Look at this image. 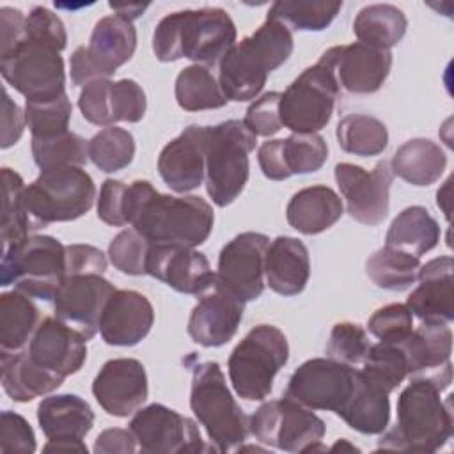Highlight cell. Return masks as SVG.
<instances>
[{"label": "cell", "instance_id": "15", "mask_svg": "<svg viewBox=\"0 0 454 454\" xmlns=\"http://www.w3.org/2000/svg\"><path fill=\"white\" fill-rule=\"evenodd\" d=\"M335 181L346 202L348 215L364 225H380L390 206V186L394 174L388 161L381 160L369 172L353 163L335 165Z\"/></svg>", "mask_w": 454, "mask_h": 454}, {"label": "cell", "instance_id": "59", "mask_svg": "<svg viewBox=\"0 0 454 454\" xmlns=\"http://www.w3.org/2000/svg\"><path fill=\"white\" fill-rule=\"evenodd\" d=\"M23 12L14 7L0 9V55L11 51L25 35Z\"/></svg>", "mask_w": 454, "mask_h": 454}, {"label": "cell", "instance_id": "32", "mask_svg": "<svg viewBox=\"0 0 454 454\" xmlns=\"http://www.w3.org/2000/svg\"><path fill=\"white\" fill-rule=\"evenodd\" d=\"M388 395L385 388L356 371L351 397L339 417L362 434H381L390 420Z\"/></svg>", "mask_w": 454, "mask_h": 454}, {"label": "cell", "instance_id": "7", "mask_svg": "<svg viewBox=\"0 0 454 454\" xmlns=\"http://www.w3.org/2000/svg\"><path fill=\"white\" fill-rule=\"evenodd\" d=\"M257 137L243 124L231 119L206 126V192L209 199L225 207L232 204L248 181V154L255 149Z\"/></svg>", "mask_w": 454, "mask_h": 454}, {"label": "cell", "instance_id": "30", "mask_svg": "<svg viewBox=\"0 0 454 454\" xmlns=\"http://www.w3.org/2000/svg\"><path fill=\"white\" fill-rule=\"evenodd\" d=\"M342 199L326 184H316L296 192L286 207L287 223L307 236L319 234L342 216Z\"/></svg>", "mask_w": 454, "mask_h": 454}, {"label": "cell", "instance_id": "8", "mask_svg": "<svg viewBox=\"0 0 454 454\" xmlns=\"http://www.w3.org/2000/svg\"><path fill=\"white\" fill-rule=\"evenodd\" d=\"M287 360L289 344L284 332L273 325L254 326L236 344L227 362L234 392L247 401L266 399Z\"/></svg>", "mask_w": 454, "mask_h": 454}, {"label": "cell", "instance_id": "60", "mask_svg": "<svg viewBox=\"0 0 454 454\" xmlns=\"http://www.w3.org/2000/svg\"><path fill=\"white\" fill-rule=\"evenodd\" d=\"M257 161L264 177L271 181H284L289 177L282 160V138L262 142L257 151Z\"/></svg>", "mask_w": 454, "mask_h": 454}, {"label": "cell", "instance_id": "28", "mask_svg": "<svg viewBox=\"0 0 454 454\" xmlns=\"http://www.w3.org/2000/svg\"><path fill=\"white\" fill-rule=\"evenodd\" d=\"M310 277L309 250L293 236H277L266 250L264 278L271 291L282 296L300 294Z\"/></svg>", "mask_w": 454, "mask_h": 454}, {"label": "cell", "instance_id": "31", "mask_svg": "<svg viewBox=\"0 0 454 454\" xmlns=\"http://www.w3.org/2000/svg\"><path fill=\"white\" fill-rule=\"evenodd\" d=\"M2 387L5 394L18 403H28L35 397L51 394L62 385V378L39 367L27 349L0 351Z\"/></svg>", "mask_w": 454, "mask_h": 454}, {"label": "cell", "instance_id": "20", "mask_svg": "<svg viewBox=\"0 0 454 454\" xmlns=\"http://www.w3.org/2000/svg\"><path fill=\"white\" fill-rule=\"evenodd\" d=\"M92 395L112 417H128L147 401L149 385L142 362L112 358L103 364L92 381Z\"/></svg>", "mask_w": 454, "mask_h": 454}, {"label": "cell", "instance_id": "42", "mask_svg": "<svg viewBox=\"0 0 454 454\" xmlns=\"http://www.w3.org/2000/svg\"><path fill=\"white\" fill-rule=\"evenodd\" d=\"M32 156L41 170L83 167L89 161V142L73 131L51 138H32Z\"/></svg>", "mask_w": 454, "mask_h": 454}, {"label": "cell", "instance_id": "35", "mask_svg": "<svg viewBox=\"0 0 454 454\" xmlns=\"http://www.w3.org/2000/svg\"><path fill=\"white\" fill-rule=\"evenodd\" d=\"M39 323V309L30 296L18 289L0 294V351L25 349Z\"/></svg>", "mask_w": 454, "mask_h": 454}, {"label": "cell", "instance_id": "25", "mask_svg": "<svg viewBox=\"0 0 454 454\" xmlns=\"http://www.w3.org/2000/svg\"><path fill=\"white\" fill-rule=\"evenodd\" d=\"M158 172L176 193L199 188L206 176V126L192 124L170 140L158 156Z\"/></svg>", "mask_w": 454, "mask_h": 454}, {"label": "cell", "instance_id": "54", "mask_svg": "<svg viewBox=\"0 0 454 454\" xmlns=\"http://www.w3.org/2000/svg\"><path fill=\"white\" fill-rule=\"evenodd\" d=\"M35 434L32 426L25 417L11 410L2 411L0 415V452H35Z\"/></svg>", "mask_w": 454, "mask_h": 454}, {"label": "cell", "instance_id": "49", "mask_svg": "<svg viewBox=\"0 0 454 454\" xmlns=\"http://www.w3.org/2000/svg\"><path fill=\"white\" fill-rule=\"evenodd\" d=\"M147 99L144 89L131 78L112 82L110 89V110L115 122H138L144 119Z\"/></svg>", "mask_w": 454, "mask_h": 454}, {"label": "cell", "instance_id": "27", "mask_svg": "<svg viewBox=\"0 0 454 454\" xmlns=\"http://www.w3.org/2000/svg\"><path fill=\"white\" fill-rule=\"evenodd\" d=\"M454 261L450 255H440L419 268V286L406 300L411 316L422 323L449 325L454 319Z\"/></svg>", "mask_w": 454, "mask_h": 454}, {"label": "cell", "instance_id": "57", "mask_svg": "<svg viewBox=\"0 0 454 454\" xmlns=\"http://www.w3.org/2000/svg\"><path fill=\"white\" fill-rule=\"evenodd\" d=\"M27 126L25 112L11 99L7 90H2V149L14 145Z\"/></svg>", "mask_w": 454, "mask_h": 454}, {"label": "cell", "instance_id": "36", "mask_svg": "<svg viewBox=\"0 0 454 454\" xmlns=\"http://www.w3.org/2000/svg\"><path fill=\"white\" fill-rule=\"evenodd\" d=\"M406 14L392 4H371L358 11L353 32L358 43L390 50L406 34Z\"/></svg>", "mask_w": 454, "mask_h": 454}, {"label": "cell", "instance_id": "55", "mask_svg": "<svg viewBox=\"0 0 454 454\" xmlns=\"http://www.w3.org/2000/svg\"><path fill=\"white\" fill-rule=\"evenodd\" d=\"M98 218L106 225L122 227L128 222V184L117 179H105L98 199Z\"/></svg>", "mask_w": 454, "mask_h": 454}, {"label": "cell", "instance_id": "41", "mask_svg": "<svg viewBox=\"0 0 454 454\" xmlns=\"http://www.w3.org/2000/svg\"><path fill=\"white\" fill-rule=\"evenodd\" d=\"M2 186V245L7 248L9 245H14L30 236L34 227L23 206V192L27 188L23 177L16 170L4 167Z\"/></svg>", "mask_w": 454, "mask_h": 454}, {"label": "cell", "instance_id": "19", "mask_svg": "<svg viewBox=\"0 0 454 454\" xmlns=\"http://www.w3.org/2000/svg\"><path fill=\"white\" fill-rule=\"evenodd\" d=\"M188 317L190 339L204 348L227 344L243 319L245 301L215 278L200 294Z\"/></svg>", "mask_w": 454, "mask_h": 454}, {"label": "cell", "instance_id": "46", "mask_svg": "<svg viewBox=\"0 0 454 454\" xmlns=\"http://www.w3.org/2000/svg\"><path fill=\"white\" fill-rule=\"evenodd\" d=\"M71 114L67 94L50 101H25V119L32 138H51L69 131Z\"/></svg>", "mask_w": 454, "mask_h": 454}, {"label": "cell", "instance_id": "40", "mask_svg": "<svg viewBox=\"0 0 454 454\" xmlns=\"http://www.w3.org/2000/svg\"><path fill=\"white\" fill-rule=\"evenodd\" d=\"M360 372L371 381L378 383L388 394L395 390L406 378H410L408 360L399 342L380 340L369 346V351L362 362Z\"/></svg>", "mask_w": 454, "mask_h": 454}, {"label": "cell", "instance_id": "12", "mask_svg": "<svg viewBox=\"0 0 454 454\" xmlns=\"http://www.w3.org/2000/svg\"><path fill=\"white\" fill-rule=\"evenodd\" d=\"M0 73L27 101H50L66 94L60 51L25 35L11 51L0 55Z\"/></svg>", "mask_w": 454, "mask_h": 454}, {"label": "cell", "instance_id": "3", "mask_svg": "<svg viewBox=\"0 0 454 454\" xmlns=\"http://www.w3.org/2000/svg\"><path fill=\"white\" fill-rule=\"evenodd\" d=\"M293 32L282 21L266 16L248 37L236 43L220 60L218 83L227 101H250L266 85L268 74L293 53Z\"/></svg>", "mask_w": 454, "mask_h": 454}, {"label": "cell", "instance_id": "11", "mask_svg": "<svg viewBox=\"0 0 454 454\" xmlns=\"http://www.w3.org/2000/svg\"><path fill=\"white\" fill-rule=\"evenodd\" d=\"M248 429L261 443L284 452H309L325 449V420L314 410L289 399L262 403L248 419Z\"/></svg>", "mask_w": 454, "mask_h": 454}, {"label": "cell", "instance_id": "51", "mask_svg": "<svg viewBox=\"0 0 454 454\" xmlns=\"http://www.w3.org/2000/svg\"><path fill=\"white\" fill-rule=\"evenodd\" d=\"M25 37L50 44L62 51L67 44V34L62 20L43 5H35L25 20Z\"/></svg>", "mask_w": 454, "mask_h": 454}, {"label": "cell", "instance_id": "16", "mask_svg": "<svg viewBox=\"0 0 454 454\" xmlns=\"http://www.w3.org/2000/svg\"><path fill=\"white\" fill-rule=\"evenodd\" d=\"M114 291V284L101 273H67L53 298L55 317L89 340L98 333L103 309Z\"/></svg>", "mask_w": 454, "mask_h": 454}, {"label": "cell", "instance_id": "53", "mask_svg": "<svg viewBox=\"0 0 454 454\" xmlns=\"http://www.w3.org/2000/svg\"><path fill=\"white\" fill-rule=\"evenodd\" d=\"M110 89L112 80L103 78L85 85L78 98V108L85 121L96 126H114L110 110Z\"/></svg>", "mask_w": 454, "mask_h": 454}, {"label": "cell", "instance_id": "56", "mask_svg": "<svg viewBox=\"0 0 454 454\" xmlns=\"http://www.w3.org/2000/svg\"><path fill=\"white\" fill-rule=\"evenodd\" d=\"M67 273H105L106 255L92 245H67Z\"/></svg>", "mask_w": 454, "mask_h": 454}, {"label": "cell", "instance_id": "21", "mask_svg": "<svg viewBox=\"0 0 454 454\" xmlns=\"http://www.w3.org/2000/svg\"><path fill=\"white\" fill-rule=\"evenodd\" d=\"M321 57L332 66L339 87L351 94L380 90L392 67L390 50L364 43L333 46Z\"/></svg>", "mask_w": 454, "mask_h": 454}, {"label": "cell", "instance_id": "9", "mask_svg": "<svg viewBox=\"0 0 454 454\" xmlns=\"http://www.w3.org/2000/svg\"><path fill=\"white\" fill-rule=\"evenodd\" d=\"M96 186L82 167L41 170L23 192V206L34 231L83 216L94 204Z\"/></svg>", "mask_w": 454, "mask_h": 454}, {"label": "cell", "instance_id": "6", "mask_svg": "<svg viewBox=\"0 0 454 454\" xmlns=\"http://www.w3.org/2000/svg\"><path fill=\"white\" fill-rule=\"evenodd\" d=\"M67 275V252L53 236L34 234L9 245L2 254L0 286H11L30 298L53 301Z\"/></svg>", "mask_w": 454, "mask_h": 454}, {"label": "cell", "instance_id": "52", "mask_svg": "<svg viewBox=\"0 0 454 454\" xmlns=\"http://www.w3.org/2000/svg\"><path fill=\"white\" fill-rule=\"evenodd\" d=\"M280 92L271 90L257 98L247 108L243 124L255 135V137H273L282 129L280 122Z\"/></svg>", "mask_w": 454, "mask_h": 454}, {"label": "cell", "instance_id": "1", "mask_svg": "<svg viewBox=\"0 0 454 454\" xmlns=\"http://www.w3.org/2000/svg\"><path fill=\"white\" fill-rule=\"evenodd\" d=\"M128 218L151 245H202L215 223L209 202L197 195L174 197L160 193L149 181L128 184Z\"/></svg>", "mask_w": 454, "mask_h": 454}, {"label": "cell", "instance_id": "17", "mask_svg": "<svg viewBox=\"0 0 454 454\" xmlns=\"http://www.w3.org/2000/svg\"><path fill=\"white\" fill-rule=\"evenodd\" d=\"M270 238L261 232H241L222 248L216 278L239 300L252 301L264 291V259Z\"/></svg>", "mask_w": 454, "mask_h": 454}, {"label": "cell", "instance_id": "50", "mask_svg": "<svg viewBox=\"0 0 454 454\" xmlns=\"http://www.w3.org/2000/svg\"><path fill=\"white\" fill-rule=\"evenodd\" d=\"M367 330L380 340H401L413 330V316L403 303L378 309L367 321Z\"/></svg>", "mask_w": 454, "mask_h": 454}, {"label": "cell", "instance_id": "2", "mask_svg": "<svg viewBox=\"0 0 454 454\" xmlns=\"http://www.w3.org/2000/svg\"><path fill=\"white\" fill-rule=\"evenodd\" d=\"M238 30L220 7L186 9L163 16L153 34V51L160 62L188 59L200 66L220 64L236 44Z\"/></svg>", "mask_w": 454, "mask_h": 454}, {"label": "cell", "instance_id": "61", "mask_svg": "<svg viewBox=\"0 0 454 454\" xmlns=\"http://www.w3.org/2000/svg\"><path fill=\"white\" fill-rule=\"evenodd\" d=\"M110 9H114L119 16L133 21L142 16V12L149 7L147 4H108Z\"/></svg>", "mask_w": 454, "mask_h": 454}, {"label": "cell", "instance_id": "45", "mask_svg": "<svg viewBox=\"0 0 454 454\" xmlns=\"http://www.w3.org/2000/svg\"><path fill=\"white\" fill-rule=\"evenodd\" d=\"M328 158V145L317 133H293L282 138V160L291 176L319 170Z\"/></svg>", "mask_w": 454, "mask_h": 454}, {"label": "cell", "instance_id": "48", "mask_svg": "<svg viewBox=\"0 0 454 454\" xmlns=\"http://www.w3.org/2000/svg\"><path fill=\"white\" fill-rule=\"evenodd\" d=\"M369 346L371 344L367 333L360 325L342 321L333 325L330 332L326 342V356L355 367L364 362Z\"/></svg>", "mask_w": 454, "mask_h": 454}, {"label": "cell", "instance_id": "34", "mask_svg": "<svg viewBox=\"0 0 454 454\" xmlns=\"http://www.w3.org/2000/svg\"><path fill=\"white\" fill-rule=\"evenodd\" d=\"M440 234L438 222L426 207L410 206L392 220L385 245L420 257L438 245Z\"/></svg>", "mask_w": 454, "mask_h": 454}, {"label": "cell", "instance_id": "13", "mask_svg": "<svg viewBox=\"0 0 454 454\" xmlns=\"http://www.w3.org/2000/svg\"><path fill=\"white\" fill-rule=\"evenodd\" d=\"M356 369L333 358H310L289 378L286 397L310 408L340 413L351 397Z\"/></svg>", "mask_w": 454, "mask_h": 454}, {"label": "cell", "instance_id": "4", "mask_svg": "<svg viewBox=\"0 0 454 454\" xmlns=\"http://www.w3.org/2000/svg\"><path fill=\"white\" fill-rule=\"evenodd\" d=\"M440 388L427 380L411 378L397 397V422L378 440V450L431 454L452 436L450 395L443 401Z\"/></svg>", "mask_w": 454, "mask_h": 454}, {"label": "cell", "instance_id": "22", "mask_svg": "<svg viewBox=\"0 0 454 454\" xmlns=\"http://www.w3.org/2000/svg\"><path fill=\"white\" fill-rule=\"evenodd\" d=\"M403 348L410 378H422L445 390L452 381V332L443 323H422L404 339L395 340Z\"/></svg>", "mask_w": 454, "mask_h": 454}, {"label": "cell", "instance_id": "58", "mask_svg": "<svg viewBox=\"0 0 454 454\" xmlns=\"http://www.w3.org/2000/svg\"><path fill=\"white\" fill-rule=\"evenodd\" d=\"M138 449L131 429L110 427L98 434L94 442L96 454H133Z\"/></svg>", "mask_w": 454, "mask_h": 454}, {"label": "cell", "instance_id": "43", "mask_svg": "<svg viewBox=\"0 0 454 454\" xmlns=\"http://www.w3.org/2000/svg\"><path fill=\"white\" fill-rule=\"evenodd\" d=\"M135 156L133 135L119 126H108L89 140V160L106 174L126 168Z\"/></svg>", "mask_w": 454, "mask_h": 454}, {"label": "cell", "instance_id": "29", "mask_svg": "<svg viewBox=\"0 0 454 454\" xmlns=\"http://www.w3.org/2000/svg\"><path fill=\"white\" fill-rule=\"evenodd\" d=\"M87 53L103 78H110L124 66L137 50V30L133 21L110 14L101 18L90 34Z\"/></svg>", "mask_w": 454, "mask_h": 454}, {"label": "cell", "instance_id": "10", "mask_svg": "<svg viewBox=\"0 0 454 454\" xmlns=\"http://www.w3.org/2000/svg\"><path fill=\"white\" fill-rule=\"evenodd\" d=\"M339 90L332 66L319 57L314 66L301 71L280 92L278 114L282 126L293 133H317L330 122Z\"/></svg>", "mask_w": 454, "mask_h": 454}, {"label": "cell", "instance_id": "33", "mask_svg": "<svg viewBox=\"0 0 454 454\" xmlns=\"http://www.w3.org/2000/svg\"><path fill=\"white\" fill-rule=\"evenodd\" d=\"M394 176L413 186L436 183L447 167L443 149L429 138H411L404 142L388 161Z\"/></svg>", "mask_w": 454, "mask_h": 454}, {"label": "cell", "instance_id": "44", "mask_svg": "<svg viewBox=\"0 0 454 454\" xmlns=\"http://www.w3.org/2000/svg\"><path fill=\"white\" fill-rule=\"evenodd\" d=\"M342 9V2H275L268 16L282 21L289 28L321 32L325 30Z\"/></svg>", "mask_w": 454, "mask_h": 454}, {"label": "cell", "instance_id": "47", "mask_svg": "<svg viewBox=\"0 0 454 454\" xmlns=\"http://www.w3.org/2000/svg\"><path fill=\"white\" fill-rule=\"evenodd\" d=\"M151 243L135 229L121 231L108 245V257L115 270L124 275H147L145 262Z\"/></svg>", "mask_w": 454, "mask_h": 454}, {"label": "cell", "instance_id": "14", "mask_svg": "<svg viewBox=\"0 0 454 454\" xmlns=\"http://www.w3.org/2000/svg\"><path fill=\"white\" fill-rule=\"evenodd\" d=\"M131 429L138 450L145 454H183L204 452V445L197 424L163 404L153 403L138 408L131 417Z\"/></svg>", "mask_w": 454, "mask_h": 454}, {"label": "cell", "instance_id": "37", "mask_svg": "<svg viewBox=\"0 0 454 454\" xmlns=\"http://www.w3.org/2000/svg\"><path fill=\"white\" fill-rule=\"evenodd\" d=\"M177 105L186 112L215 110L227 105L218 80L209 67L193 64L179 71L174 85Z\"/></svg>", "mask_w": 454, "mask_h": 454}, {"label": "cell", "instance_id": "26", "mask_svg": "<svg viewBox=\"0 0 454 454\" xmlns=\"http://www.w3.org/2000/svg\"><path fill=\"white\" fill-rule=\"evenodd\" d=\"M154 325V309L147 296L133 289H115L101 314L99 333L108 346H135Z\"/></svg>", "mask_w": 454, "mask_h": 454}, {"label": "cell", "instance_id": "38", "mask_svg": "<svg viewBox=\"0 0 454 454\" xmlns=\"http://www.w3.org/2000/svg\"><path fill=\"white\" fill-rule=\"evenodd\" d=\"M420 257L403 250L383 247L365 261V273L380 289L406 291L417 280Z\"/></svg>", "mask_w": 454, "mask_h": 454}, {"label": "cell", "instance_id": "18", "mask_svg": "<svg viewBox=\"0 0 454 454\" xmlns=\"http://www.w3.org/2000/svg\"><path fill=\"white\" fill-rule=\"evenodd\" d=\"M37 422L48 438L44 452L87 454L83 438L94 426V411L80 395L57 394L44 397L37 406Z\"/></svg>", "mask_w": 454, "mask_h": 454}, {"label": "cell", "instance_id": "5", "mask_svg": "<svg viewBox=\"0 0 454 454\" xmlns=\"http://www.w3.org/2000/svg\"><path fill=\"white\" fill-rule=\"evenodd\" d=\"M190 408L218 452L234 450L250 433L248 419L232 397L216 362H200L193 367Z\"/></svg>", "mask_w": 454, "mask_h": 454}, {"label": "cell", "instance_id": "39", "mask_svg": "<svg viewBox=\"0 0 454 454\" xmlns=\"http://www.w3.org/2000/svg\"><path fill=\"white\" fill-rule=\"evenodd\" d=\"M337 142L344 153L355 156H378L388 145L387 126L367 114H348L337 124Z\"/></svg>", "mask_w": 454, "mask_h": 454}, {"label": "cell", "instance_id": "23", "mask_svg": "<svg viewBox=\"0 0 454 454\" xmlns=\"http://www.w3.org/2000/svg\"><path fill=\"white\" fill-rule=\"evenodd\" d=\"M28 356L44 371L66 380L87 360V339L59 317H44L28 342Z\"/></svg>", "mask_w": 454, "mask_h": 454}, {"label": "cell", "instance_id": "24", "mask_svg": "<svg viewBox=\"0 0 454 454\" xmlns=\"http://www.w3.org/2000/svg\"><path fill=\"white\" fill-rule=\"evenodd\" d=\"M145 273L183 294H200L216 278L202 252L177 245H151Z\"/></svg>", "mask_w": 454, "mask_h": 454}]
</instances>
